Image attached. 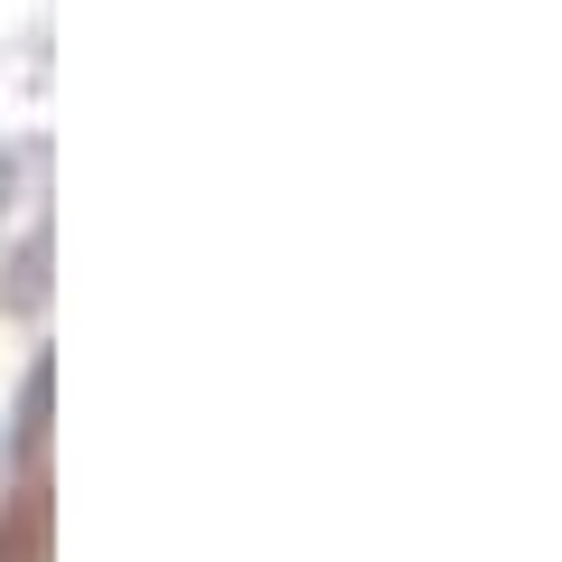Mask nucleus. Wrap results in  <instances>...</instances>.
I'll use <instances>...</instances> for the list:
<instances>
[{"mask_svg":"<svg viewBox=\"0 0 562 562\" xmlns=\"http://www.w3.org/2000/svg\"><path fill=\"white\" fill-rule=\"evenodd\" d=\"M47 403H57V357H29V375H20V394H10V431H0V460L10 469H38V450H47Z\"/></svg>","mask_w":562,"mask_h":562,"instance_id":"obj_1","label":"nucleus"},{"mask_svg":"<svg viewBox=\"0 0 562 562\" xmlns=\"http://www.w3.org/2000/svg\"><path fill=\"white\" fill-rule=\"evenodd\" d=\"M0 562H47V497L38 487L0 506Z\"/></svg>","mask_w":562,"mask_h":562,"instance_id":"obj_2","label":"nucleus"},{"mask_svg":"<svg viewBox=\"0 0 562 562\" xmlns=\"http://www.w3.org/2000/svg\"><path fill=\"white\" fill-rule=\"evenodd\" d=\"M0 301H10V310H38V301H47V216H29V244L10 254V281H0Z\"/></svg>","mask_w":562,"mask_h":562,"instance_id":"obj_3","label":"nucleus"},{"mask_svg":"<svg viewBox=\"0 0 562 562\" xmlns=\"http://www.w3.org/2000/svg\"><path fill=\"white\" fill-rule=\"evenodd\" d=\"M20 216V150H10V140H0V225Z\"/></svg>","mask_w":562,"mask_h":562,"instance_id":"obj_4","label":"nucleus"}]
</instances>
